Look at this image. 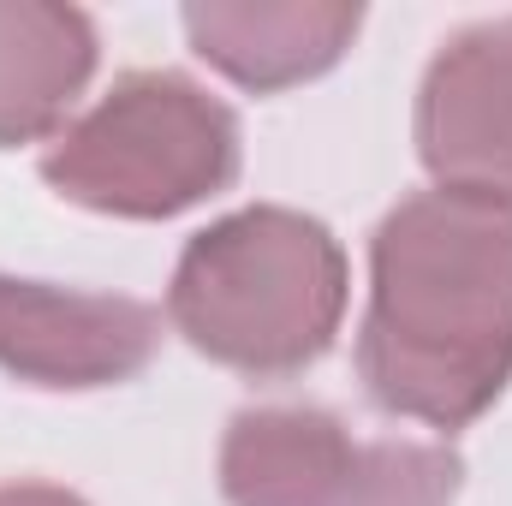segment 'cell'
I'll return each mask as SVG.
<instances>
[{
  "mask_svg": "<svg viewBox=\"0 0 512 506\" xmlns=\"http://www.w3.org/2000/svg\"><path fill=\"white\" fill-rule=\"evenodd\" d=\"M346 286V251L316 215L251 203L179 251L167 322L221 370L286 381L328 358L346 322Z\"/></svg>",
  "mask_w": 512,
  "mask_h": 506,
  "instance_id": "cell-2",
  "label": "cell"
},
{
  "mask_svg": "<svg viewBox=\"0 0 512 506\" xmlns=\"http://www.w3.org/2000/svg\"><path fill=\"white\" fill-rule=\"evenodd\" d=\"M411 131L435 191L512 209V18L465 24L441 42Z\"/></svg>",
  "mask_w": 512,
  "mask_h": 506,
  "instance_id": "cell-6",
  "label": "cell"
},
{
  "mask_svg": "<svg viewBox=\"0 0 512 506\" xmlns=\"http://www.w3.org/2000/svg\"><path fill=\"white\" fill-rule=\"evenodd\" d=\"M0 506H90L60 483H0Z\"/></svg>",
  "mask_w": 512,
  "mask_h": 506,
  "instance_id": "cell-9",
  "label": "cell"
},
{
  "mask_svg": "<svg viewBox=\"0 0 512 506\" xmlns=\"http://www.w3.org/2000/svg\"><path fill=\"white\" fill-rule=\"evenodd\" d=\"M179 18L191 48L251 96L334 72L364 30V6L346 0H197Z\"/></svg>",
  "mask_w": 512,
  "mask_h": 506,
  "instance_id": "cell-7",
  "label": "cell"
},
{
  "mask_svg": "<svg viewBox=\"0 0 512 506\" xmlns=\"http://www.w3.org/2000/svg\"><path fill=\"white\" fill-rule=\"evenodd\" d=\"M370 405L429 429H471L512 381V209L417 191L370 239L358 328Z\"/></svg>",
  "mask_w": 512,
  "mask_h": 506,
  "instance_id": "cell-1",
  "label": "cell"
},
{
  "mask_svg": "<svg viewBox=\"0 0 512 506\" xmlns=\"http://www.w3.org/2000/svg\"><path fill=\"white\" fill-rule=\"evenodd\" d=\"M239 114L185 72H126L42 149V179L114 221H173L239 179Z\"/></svg>",
  "mask_w": 512,
  "mask_h": 506,
  "instance_id": "cell-3",
  "label": "cell"
},
{
  "mask_svg": "<svg viewBox=\"0 0 512 506\" xmlns=\"http://www.w3.org/2000/svg\"><path fill=\"white\" fill-rule=\"evenodd\" d=\"M96 18L54 0H0V149L60 137L96 78Z\"/></svg>",
  "mask_w": 512,
  "mask_h": 506,
  "instance_id": "cell-8",
  "label": "cell"
},
{
  "mask_svg": "<svg viewBox=\"0 0 512 506\" xmlns=\"http://www.w3.org/2000/svg\"><path fill=\"white\" fill-rule=\"evenodd\" d=\"M459 489L447 441H358L322 405H251L221 435L227 506H453Z\"/></svg>",
  "mask_w": 512,
  "mask_h": 506,
  "instance_id": "cell-4",
  "label": "cell"
},
{
  "mask_svg": "<svg viewBox=\"0 0 512 506\" xmlns=\"http://www.w3.org/2000/svg\"><path fill=\"white\" fill-rule=\"evenodd\" d=\"M161 352V310L126 292H78L0 274V370L24 387L90 393L143 376Z\"/></svg>",
  "mask_w": 512,
  "mask_h": 506,
  "instance_id": "cell-5",
  "label": "cell"
}]
</instances>
